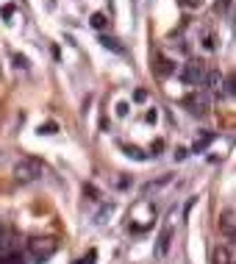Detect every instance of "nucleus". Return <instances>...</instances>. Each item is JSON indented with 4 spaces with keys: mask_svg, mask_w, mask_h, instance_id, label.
<instances>
[{
    "mask_svg": "<svg viewBox=\"0 0 236 264\" xmlns=\"http://www.w3.org/2000/svg\"><path fill=\"white\" fill-rule=\"evenodd\" d=\"M42 173H45V164L39 159H31V156H25L14 164V178L19 184H31V181L42 178Z\"/></svg>",
    "mask_w": 236,
    "mask_h": 264,
    "instance_id": "1",
    "label": "nucleus"
},
{
    "mask_svg": "<svg viewBox=\"0 0 236 264\" xmlns=\"http://www.w3.org/2000/svg\"><path fill=\"white\" fill-rule=\"evenodd\" d=\"M56 250H58V245H56V239H50V236H36V239L28 242V253L36 264H45L47 259H53Z\"/></svg>",
    "mask_w": 236,
    "mask_h": 264,
    "instance_id": "2",
    "label": "nucleus"
},
{
    "mask_svg": "<svg viewBox=\"0 0 236 264\" xmlns=\"http://www.w3.org/2000/svg\"><path fill=\"white\" fill-rule=\"evenodd\" d=\"M206 78V62H200V59H192V62L184 64V70H181V81L189 86H200Z\"/></svg>",
    "mask_w": 236,
    "mask_h": 264,
    "instance_id": "3",
    "label": "nucleus"
},
{
    "mask_svg": "<svg viewBox=\"0 0 236 264\" xmlns=\"http://www.w3.org/2000/svg\"><path fill=\"white\" fill-rule=\"evenodd\" d=\"M186 103V109L192 111V114H206V109H208V95L200 89V92H192L189 98L184 100Z\"/></svg>",
    "mask_w": 236,
    "mask_h": 264,
    "instance_id": "4",
    "label": "nucleus"
},
{
    "mask_svg": "<svg viewBox=\"0 0 236 264\" xmlns=\"http://www.w3.org/2000/svg\"><path fill=\"white\" fill-rule=\"evenodd\" d=\"M220 231H222V236H225L228 242H233V212L231 209H225V212L220 214Z\"/></svg>",
    "mask_w": 236,
    "mask_h": 264,
    "instance_id": "5",
    "label": "nucleus"
},
{
    "mask_svg": "<svg viewBox=\"0 0 236 264\" xmlns=\"http://www.w3.org/2000/svg\"><path fill=\"white\" fill-rule=\"evenodd\" d=\"M222 81H225V76H222L220 70H206V78H203V84H206V89H208V92H220Z\"/></svg>",
    "mask_w": 236,
    "mask_h": 264,
    "instance_id": "6",
    "label": "nucleus"
},
{
    "mask_svg": "<svg viewBox=\"0 0 236 264\" xmlns=\"http://www.w3.org/2000/svg\"><path fill=\"white\" fill-rule=\"evenodd\" d=\"M211 264H233L228 245H217V248L211 250Z\"/></svg>",
    "mask_w": 236,
    "mask_h": 264,
    "instance_id": "7",
    "label": "nucleus"
},
{
    "mask_svg": "<svg viewBox=\"0 0 236 264\" xmlns=\"http://www.w3.org/2000/svg\"><path fill=\"white\" fill-rule=\"evenodd\" d=\"M211 142H214V134L211 131H200V137L194 139V145H192V153H203Z\"/></svg>",
    "mask_w": 236,
    "mask_h": 264,
    "instance_id": "8",
    "label": "nucleus"
},
{
    "mask_svg": "<svg viewBox=\"0 0 236 264\" xmlns=\"http://www.w3.org/2000/svg\"><path fill=\"white\" fill-rule=\"evenodd\" d=\"M156 76H170V72H175V64L170 62V59H164V56H156Z\"/></svg>",
    "mask_w": 236,
    "mask_h": 264,
    "instance_id": "9",
    "label": "nucleus"
},
{
    "mask_svg": "<svg viewBox=\"0 0 236 264\" xmlns=\"http://www.w3.org/2000/svg\"><path fill=\"white\" fill-rule=\"evenodd\" d=\"M170 239H172V231H170V228H167V231H161V236H159V253H161V256L170 250Z\"/></svg>",
    "mask_w": 236,
    "mask_h": 264,
    "instance_id": "10",
    "label": "nucleus"
},
{
    "mask_svg": "<svg viewBox=\"0 0 236 264\" xmlns=\"http://www.w3.org/2000/svg\"><path fill=\"white\" fill-rule=\"evenodd\" d=\"M203 47H206L208 53H214V50H217V36H214L211 31H206V33H203Z\"/></svg>",
    "mask_w": 236,
    "mask_h": 264,
    "instance_id": "11",
    "label": "nucleus"
},
{
    "mask_svg": "<svg viewBox=\"0 0 236 264\" xmlns=\"http://www.w3.org/2000/svg\"><path fill=\"white\" fill-rule=\"evenodd\" d=\"M100 45H103V47H111L114 53H123V45H120L114 36H100Z\"/></svg>",
    "mask_w": 236,
    "mask_h": 264,
    "instance_id": "12",
    "label": "nucleus"
},
{
    "mask_svg": "<svg viewBox=\"0 0 236 264\" xmlns=\"http://www.w3.org/2000/svg\"><path fill=\"white\" fill-rule=\"evenodd\" d=\"M109 25V17L103 14V11H94L92 14V28H106Z\"/></svg>",
    "mask_w": 236,
    "mask_h": 264,
    "instance_id": "13",
    "label": "nucleus"
},
{
    "mask_svg": "<svg viewBox=\"0 0 236 264\" xmlns=\"http://www.w3.org/2000/svg\"><path fill=\"white\" fill-rule=\"evenodd\" d=\"M0 264H25V259L19 253H6V256H0Z\"/></svg>",
    "mask_w": 236,
    "mask_h": 264,
    "instance_id": "14",
    "label": "nucleus"
},
{
    "mask_svg": "<svg viewBox=\"0 0 236 264\" xmlns=\"http://www.w3.org/2000/svg\"><path fill=\"white\" fill-rule=\"evenodd\" d=\"M56 131H58V125H56V123H45V125H39V134H45V137H53Z\"/></svg>",
    "mask_w": 236,
    "mask_h": 264,
    "instance_id": "15",
    "label": "nucleus"
},
{
    "mask_svg": "<svg viewBox=\"0 0 236 264\" xmlns=\"http://www.w3.org/2000/svg\"><path fill=\"white\" fill-rule=\"evenodd\" d=\"M14 64H17V67H23V70H28V59H25V56H19V53L14 56Z\"/></svg>",
    "mask_w": 236,
    "mask_h": 264,
    "instance_id": "16",
    "label": "nucleus"
},
{
    "mask_svg": "<svg viewBox=\"0 0 236 264\" xmlns=\"http://www.w3.org/2000/svg\"><path fill=\"white\" fill-rule=\"evenodd\" d=\"M125 153H128V156H133V159H145V156H142V150H139V147H125Z\"/></svg>",
    "mask_w": 236,
    "mask_h": 264,
    "instance_id": "17",
    "label": "nucleus"
},
{
    "mask_svg": "<svg viewBox=\"0 0 236 264\" xmlns=\"http://www.w3.org/2000/svg\"><path fill=\"white\" fill-rule=\"evenodd\" d=\"M222 84H225V95H228V98H231V95H233V78H225V81H222Z\"/></svg>",
    "mask_w": 236,
    "mask_h": 264,
    "instance_id": "18",
    "label": "nucleus"
},
{
    "mask_svg": "<svg viewBox=\"0 0 236 264\" xmlns=\"http://www.w3.org/2000/svg\"><path fill=\"white\" fill-rule=\"evenodd\" d=\"M128 109H131L128 103H120V106H117V114H120V117H125V114H128Z\"/></svg>",
    "mask_w": 236,
    "mask_h": 264,
    "instance_id": "19",
    "label": "nucleus"
},
{
    "mask_svg": "<svg viewBox=\"0 0 236 264\" xmlns=\"http://www.w3.org/2000/svg\"><path fill=\"white\" fill-rule=\"evenodd\" d=\"M11 14H14V6H3V17L11 20Z\"/></svg>",
    "mask_w": 236,
    "mask_h": 264,
    "instance_id": "20",
    "label": "nucleus"
},
{
    "mask_svg": "<svg viewBox=\"0 0 236 264\" xmlns=\"http://www.w3.org/2000/svg\"><path fill=\"white\" fill-rule=\"evenodd\" d=\"M156 120H159V111L150 109V111H147V123H156Z\"/></svg>",
    "mask_w": 236,
    "mask_h": 264,
    "instance_id": "21",
    "label": "nucleus"
},
{
    "mask_svg": "<svg viewBox=\"0 0 236 264\" xmlns=\"http://www.w3.org/2000/svg\"><path fill=\"white\" fill-rule=\"evenodd\" d=\"M175 159H178V161L186 159V150H184V147H178V150H175Z\"/></svg>",
    "mask_w": 236,
    "mask_h": 264,
    "instance_id": "22",
    "label": "nucleus"
},
{
    "mask_svg": "<svg viewBox=\"0 0 236 264\" xmlns=\"http://www.w3.org/2000/svg\"><path fill=\"white\" fill-rule=\"evenodd\" d=\"M228 3H231V0H220V6H222V9H225V6H228Z\"/></svg>",
    "mask_w": 236,
    "mask_h": 264,
    "instance_id": "23",
    "label": "nucleus"
}]
</instances>
